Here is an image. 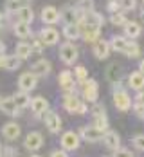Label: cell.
Instances as JSON below:
<instances>
[{"mask_svg":"<svg viewBox=\"0 0 144 157\" xmlns=\"http://www.w3.org/2000/svg\"><path fill=\"white\" fill-rule=\"evenodd\" d=\"M63 109L70 114H87V103H83L74 92H67L63 98Z\"/></svg>","mask_w":144,"mask_h":157,"instance_id":"cell-1","label":"cell"},{"mask_svg":"<svg viewBox=\"0 0 144 157\" xmlns=\"http://www.w3.org/2000/svg\"><path fill=\"white\" fill-rule=\"evenodd\" d=\"M81 94H83V99L88 101V103H96L97 98H99V85H97L96 79L87 78L85 81H81Z\"/></svg>","mask_w":144,"mask_h":157,"instance_id":"cell-2","label":"cell"},{"mask_svg":"<svg viewBox=\"0 0 144 157\" xmlns=\"http://www.w3.org/2000/svg\"><path fill=\"white\" fill-rule=\"evenodd\" d=\"M112 98H113V105H115V109L121 110V112H128V110L133 107L131 98H130V94L124 90V89L112 90Z\"/></svg>","mask_w":144,"mask_h":157,"instance_id":"cell-3","label":"cell"},{"mask_svg":"<svg viewBox=\"0 0 144 157\" xmlns=\"http://www.w3.org/2000/svg\"><path fill=\"white\" fill-rule=\"evenodd\" d=\"M60 60L65 65H74L76 60H78V49H76V45L70 40L67 44H61L60 45Z\"/></svg>","mask_w":144,"mask_h":157,"instance_id":"cell-4","label":"cell"},{"mask_svg":"<svg viewBox=\"0 0 144 157\" xmlns=\"http://www.w3.org/2000/svg\"><path fill=\"white\" fill-rule=\"evenodd\" d=\"M79 27H94V29H101L103 27V24H105V18L103 15H99L97 11H88V13H85L83 18H81L79 22Z\"/></svg>","mask_w":144,"mask_h":157,"instance_id":"cell-5","label":"cell"},{"mask_svg":"<svg viewBox=\"0 0 144 157\" xmlns=\"http://www.w3.org/2000/svg\"><path fill=\"white\" fill-rule=\"evenodd\" d=\"M81 143V136L79 132H74V130H68L61 136V148H65L67 152H74L79 148Z\"/></svg>","mask_w":144,"mask_h":157,"instance_id":"cell-6","label":"cell"},{"mask_svg":"<svg viewBox=\"0 0 144 157\" xmlns=\"http://www.w3.org/2000/svg\"><path fill=\"white\" fill-rule=\"evenodd\" d=\"M79 136H81V139H85L87 143H97V141H101V139H103L105 132H103V130H99L96 125L81 126V128H79Z\"/></svg>","mask_w":144,"mask_h":157,"instance_id":"cell-7","label":"cell"},{"mask_svg":"<svg viewBox=\"0 0 144 157\" xmlns=\"http://www.w3.org/2000/svg\"><path fill=\"white\" fill-rule=\"evenodd\" d=\"M58 83H60V87L63 89L65 92H74V90L78 89V85H76V76H74V72H70V71H61L60 76H58Z\"/></svg>","mask_w":144,"mask_h":157,"instance_id":"cell-8","label":"cell"},{"mask_svg":"<svg viewBox=\"0 0 144 157\" xmlns=\"http://www.w3.org/2000/svg\"><path fill=\"white\" fill-rule=\"evenodd\" d=\"M36 83H38V76L32 71H27V72L20 74V78H18V87L22 90H27V92L36 89Z\"/></svg>","mask_w":144,"mask_h":157,"instance_id":"cell-9","label":"cell"},{"mask_svg":"<svg viewBox=\"0 0 144 157\" xmlns=\"http://www.w3.org/2000/svg\"><path fill=\"white\" fill-rule=\"evenodd\" d=\"M24 146L29 150V152H36L43 146V136L40 132H29L24 139Z\"/></svg>","mask_w":144,"mask_h":157,"instance_id":"cell-10","label":"cell"},{"mask_svg":"<svg viewBox=\"0 0 144 157\" xmlns=\"http://www.w3.org/2000/svg\"><path fill=\"white\" fill-rule=\"evenodd\" d=\"M60 18L63 20L65 24H78L81 18H83V13L78 9V6H76V7L68 6V7H63V9H61Z\"/></svg>","mask_w":144,"mask_h":157,"instance_id":"cell-11","label":"cell"},{"mask_svg":"<svg viewBox=\"0 0 144 157\" xmlns=\"http://www.w3.org/2000/svg\"><path fill=\"white\" fill-rule=\"evenodd\" d=\"M0 110H2L4 114L11 116V117H18L20 112H22V109L16 105V101H15L13 96H11V98H4V99H0Z\"/></svg>","mask_w":144,"mask_h":157,"instance_id":"cell-12","label":"cell"},{"mask_svg":"<svg viewBox=\"0 0 144 157\" xmlns=\"http://www.w3.org/2000/svg\"><path fill=\"white\" fill-rule=\"evenodd\" d=\"M20 65H22V60L16 54H0V69L16 71V69H20Z\"/></svg>","mask_w":144,"mask_h":157,"instance_id":"cell-13","label":"cell"},{"mask_svg":"<svg viewBox=\"0 0 144 157\" xmlns=\"http://www.w3.org/2000/svg\"><path fill=\"white\" fill-rule=\"evenodd\" d=\"M45 126H47V130L50 134H58L60 130H61V119H60V116L56 114V112H45Z\"/></svg>","mask_w":144,"mask_h":157,"instance_id":"cell-14","label":"cell"},{"mask_svg":"<svg viewBox=\"0 0 144 157\" xmlns=\"http://www.w3.org/2000/svg\"><path fill=\"white\" fill-rule=\"evenodd\" d=\"M61 18H60V11L56 9V7H52V6H45L43 9H42V22L43 24H47V25H54V24H58Z\"/></svg>","mask_w":144,"mask_h":157,"instance_id":"cell-15","label":"cell"},{"mask_svg":"<svg viewBox=\"0 0 144 157\" xmlns=\"http://www.w3.org/2000/svg\"><path fill=\"white\" fill-rule=\"evenodd\" d=\"M40 38H42V42L45 45H56L60 42V33L54 27H43L40 31Z\"/></svg>","mask_w":144,"mask_h":157,"instance_id":"cell-16","label":"cell"},{"mask_svg":"<svg viewBox=\"0 0 144 157\" xmlns=\"http://www.w3.org/2000/svg\"><path fill=\"white\" fill-rule=\"evenodd\" d=\"M31 110L36 117H40V116H43L49 110V101L43 96H36V98L31 99Z\"/></svg>","mask_w":144,"mask_h":157,"instance_id":"cell-17","label":"cell"},{"mask_svg":"<svg viewBox=\"0 0 144 157\" xmlns=\"http://www.w3.org/2000/svg\"><path fill=\"white\" fill-rule=\"evenodd\" d=\"M103 143H105V146H106L108 150H112V152H115V150L121 148V137H119V134L113 132V130H106V132H105Z\"/></svg>","mask_w":144,"mask_h":157,"instance_id":"cell-18","label":"cell"},{"mask_svg":"<svg viewBox=\"0 0 144 157\" xmlns=\"http://www.w3.org/2000/svg\"><path fill=\"white\" fill-rule=\"evenodd\" d=\"M110 51H112V45L106 40H97L94 44V56L97 60H106L110 56Z\"/></svg>","mask_w":144,"mask_h":157,"instance_id":"cell-19","label":"cell"},{"mask_svg":"<svg viewBox=\"0 0 144 157\" xmlns=\"http://www.w3.org/2000/svg\"><path fill=\"white\" fill-rule=\"evenodd\" d=\"M20 125L15 123V121H9V123H6V125L2 126V136L7 139V141H16L18 137H20Z\"/></svg>","mask_w":144,"mask_h":157,"instance_id":"cell-20","label":"cell"},{"mask_svg":"<svg viewBox=\"0 0 144 157\" xmlns=\"http://www.w3.org/2000/svg\"><path fill=\"white\" fill-rule=\"evenodd\" d=\"M128 85H130V89H133L135 92L144 90V72H141V71H133V72L128 76Z\"/></svg>","mask_w":144,"mask_h":157,"instance_id":"cell-21","label":"cell"},{"mask_svg":"<svg viewBox=\"0 0 144 157\" xmlns=\"http://www.w3.org/2000/svg\"><path fill=\"white\" fill-rule=\"evenodd\" d=\"M50 69H52V65H50V62L45 60V58H42V60H38L36 63H32V67H31V71L38 76V78L47 76L49 72H50Z\"/></svg>","mask_w":144,"mask_h":157,"instance_id":"cell-22","label":"cell"},{"mask_svg":"<svg viewBox=\"0 0 144 157\" xmlns=\"http://www.w3.org/2000/svg\"><path fill=\"white\" fill-rule=\"evenodd\" d=\"M123 29H124V36H128L130 40H135V38H139V34H141V24L139 22H135V20H131V22H126L124 25H123Z\"/></svg>","mask_w":144,"mask_h":157,"instance_id":"cell-23","label":"cell"},{"mask_svg":"<svg viewBox=\"0 0 144 157\" xmlns=\"http://www.w3.org/2000/svg\"><path fill=\"white\" fill-rule=\"evenodd\" d=\"M130 44V38L128 36H112L110 38V45H112L113 51H117V52H123L124 54V51H126V47H128Z\"/></svg>","mask_w":144,"mask_h":157,"instance_id":"cell-24","label":"cell"},{"mask_svg":"<svg viewBox=\"0 0 144 157\" xmlns=\"http://www.w3.org/2000/svg\"><path fill=\"white\" fill-rule=\"evenodd\" d=\"M63 36L67 40H70V42H74V40H78L81 36V27L79 24H65L63 27Z\"/></svg>","mask_w":144,"mask_h":157,"instance_id":"cell-25","label":"cell"},{"mask_svg":"<svg viewBox=\"0 0 144 157\" xmlns=\"http://www.w3.org/2000/svg\"><path fill=\"white\" fill-rule=\"evenodd\" d=\"M13 31H15V34L18 36V38L25 40V38H29V36H31V24L16 20V24L13 25Z\"/></svg>","mask_w":144,"mask_h":157,"instance_id":"cell-26","label":"cell"},{"mask_svg":"<svg viewBox=\"0 0 144 157\" xmlns=\"http://www.w3.org/2000/svg\"><path fill=\"white\" fill-rule=\"evenodd\" d=\"M32 52H34V51H32V45H31V44H27V42H20V44H16L15 54L20 58V60H27Z\"/></svg>","mask_w":144,"mask_h":157,"instance_id":"cell-27","label":"cell"},{"mask_svg":"<svg viewBox=\"0 0 144 157\" xmlns=\"http://www.w3.org/2000/svg\"><path fill=\"white\" fill-rule=\"evenodd\" d=\"M15 15H16V20H20V22L32 24V20H34V13H32V9L29 6H20V9L16 11Z\"/></svg>","mask_w":144,"mask_h":157,"instance_id":"cell-28","label":"cell"},{"mask_svg":"<svg viewBox=\"0 0 144 157\" xmlns=\"http://www.w3.org/2000/svg\"><path fill=\"white\" fill-rule=\"evenodd\" d=\"M13 98H15L16 105H18L20 109L31 107V96H29V92H27V90H22V89H20V92H16V94H13Z\"/></svg>","mask_w":144,"mask_h":157,"instance_id":"cell-29","label":"cell"},{"mask_svg":"<svg viewBox=\"0 0 144 157\" xmlns=\"http://www.w3.org/2000/svg\"><path fill=\"white\" fill-rule=\"evenodd\" d=\"M106 78L110 79L112 83L119 81V79H121V67H119V65H115V63H112V65L106 69Z\"/></svg>","mask_w":144,"mask_h":157,"instance_id":"cell-30","label":"cell"},{"mask_svg":"<svg viewBox=\"0 0 144 157\" xmlns=\"http://www.w3.org/2000/svg\"><path fill=\"white\" fill-rule=\"evenodd\" d=\"M110 22H112V25H115V27H123L128 20L124 16V11H117V13H112L110 15Z\"/></svg>","mask_w":144,"mask_h":157,"instance_id":"cell-31","label":"cell"},{"mask_svg":"<svg viewBox=\"0 0 144 157\" xmlns=\"http://www.w3.org/2000/svg\"><path fill=\"white\" fill-rule=\"evenodd\" d=\"M124 54L128 56V58H137L139 54H141V47L133 42V40H130L128 47H126V51H124Z\"/></svg>","mask_w":144,"mask_h":157,"instance_id":"cell-32","label":"cell"},{"mask_svg":"<svg viewBox=\"0 0 144 157\" xmlns=\"http://www.w3.org/2000/svg\"><path fill=\"white\" fill-rule=\"evenodd\" d=\"M94 125L99 128V130H103V132H106L108 130V117H106V114H103V116H97L94 117Z\"/></svg>","mask_w":144,"mask_h":157,"instance_id":"cell-33","label":"cell"},{"mask_svg":"<svg viewBox=\"0 0 144 157\" xmlns=\"http://www.w3.org/2000/svg\"><path fill=\"white\" fill-rule=\"evenodd\" d=\"M20 0H6V13L7 15H15L16 11L20 9Z\"/></svg>","mask_w":144,"mask_h":157,"instance_id":"cell-34","label":"cell"},{"mask_svg":"<svg viewBox=\"0 0 144 157\" xmlns=\"http://www.w3.org/2000/svg\"><path fill=\"white\" fill-rule=\"evenodd\" d=\"M121 11H133L137 7V0H119Z\"/></svg>","mask_w":144,"mask_h":157,"instance_id":"cell-35","label":"cell"},{"mask_svg":"<svg viewBox=\"0 0 144 157\" xmlns=\"http://www.w3.org/2000/svg\"><path fill=\"white\" fill-rule=\"evenodd\" d=\"M74 76H76L78 81H85L87 76H88V72H87V69H85L83 65H78V67L74 69Z\"/></svg>","mask_w":144,"mask_h":157,"instance_id":"cell-36","label":"cell"},{"mask_svg":"<svg viewBox=\"0 0 144 157\" xmlns=\"http://www.w3.org/2000/svg\"><path fill=\"white\" fill-rule=\"evenodd\" d=\"M131 144H133L137 150L144 152V134H139V136H135V137L131 139Z\"/></svg>","mask_w":144,"mask_h":157,"instance_id":"cell-37","label":"cell"},{"mask_svg":"<svg viewBox=\"0 0 144 157\" xmlns=\"http://www.w3.org/2000/svg\"><path fill=\"white\" fill-rule=\"evenodd\" d=\"M90 112H92V116H94V117H97V116H103V114H106V110H105V107H103V105H101V103H92V110H90Z\"/></svg>","mask_w":144,"mask_h":157,"instance_id":"cell-38","label":"cell"},{"mask_svg":"<svg viewBox=\"0 0 144 157\" xmlns=\"http://www.w3.org/2000/svg\"><path fill=\"white\" fill-rule=\"evenodd\" d=\"M133 114H135L139 119H144V103L133 101Z\"/></svg>","mask_w":144,"mask_h":157,"instance_id":"cell-39","label":"cell"},{"mask_svg":"<svg viewBox=\"0 0 144 157\" xmlns=\"http://www.w3.org/2000/svg\"><path fill=\"white\" fill-rule=\"evenodd\" d=\"M106 9H108L110 13H117V11H121L119 0H110V2H108V6H106Z\"/></svg>","mask_w":144,"mask_h":157,"instance_id":"cell-40","label":"cell"},{"mask_svg":"<svg viewBox=\"0 0 144 157\" xmlns=\"http://www.w3.org/2000/svg\"><path fill=\"white\" fill-rule=\"evenodd\" d=\"M31 45H32V51H34V52H42L45 44L42 42V38H36V40H34V42L31 44Z\"/></svg>","mask_w":144,"mask_h":157,"instance_id":"cell-41","label":"cell"},{"mask_svg":"<svg viewBox=\"0 0 144 157\" xmlns=\"http://www.w3.org/2000/svg\"><path fill=\"white\" fill-rule=\"evenodd\" d=\"M2 155H18V152L11 146H6V148H2Z\"/></svg>","mask_w":144,"mask_h":157,"instance_id":"cell-42","label":"cell"},{"mask_svg":"<svg viewBox=\"0 0 144 157\" xmlns=\"http://www.w3.org/2000/svg\"><path fill=\"white\" fill-rule=\"evenodd\" d=\"M113 154H115V155H128V157L133 155V152H131V150H126V148H119V150H115Z\"/></svg>","mask_w":144,"mask_h":157,"instance_id":"cell-43","label":"cell"},{"mask_svg":"<svg viewBox=\"0 0 144 157\" xmlns=\"http://www.w3.org/2000/svg\"><path fill=\"white\" fill-rule=\"evenodd\" d=\"M67 154H68V152H67L65 148H61V150H54V152H50V155H52V157H67Z\"/></svg>","mask_w":144,"mask_h":157,"instance_id":"cell-44","label":"cell"},{"mask_svg":"<svg viewBox=\"0 0 144 157\" xmlns=\"http://www.w3.org/2000/svg\"><path fill=\"white\" fill-rule=\"evenodd\" d=\"M135 101H137V103H144V90H139V92H137Z\"/></svg>","mask_w":144,"mask_h":157,"instance_id":"cell-45","label":"cell"},{"mask_svg":"<svg viewBox=\"0 0 144 157\" xmlns=\"http://www.w3.org/2000/svg\"><path fill=\"white\" fill-rule=\"evenodd\" d=\"M7 18H9L7 13H6V15H2V13H0V27H4V25L7 24Z\"/></svg>","mask_w":144,"mask_h":157,"instance_id":"cell-46","label":"cell"},{"mask_svg":"<svg viewBox=\"0 0 144 157\" xmlns=\"http://www.w3.org/2000/svg\"><path fill=\"white\" fill-rule=\"evenodd\" d=\"M0 54H6V44L0 40Z\"/></svg>","mask_w":144,"mask_h":157,"instance_id":"cell-47","label":"cell"},{"mask_svg":"<svg viewBox=\"0 0 144 157\" xmlns=\"http://www.w3.org/2000/svg\"><path fill=\"white\" fill-rule=\"evenodd\" d=\"M139 71H141V72H144V58L139 62Z\"/></svg>","mask_w":144,"mask_h":157,"instance_id":"cell-48","label":"cell"},{"mask_svg":"<svg viewBox=\"0 0 144 157\" xmlns=\"http://www.w3.org/2000/svg\"><path fill=\"white\" fill-rule=\"evenodd\" d=\"M0 155H2V144H0Z\"/></svg>","mask_w":144,"mask_h":157,"instance_id":"cell-49","label":"cell"}]
</instances>
